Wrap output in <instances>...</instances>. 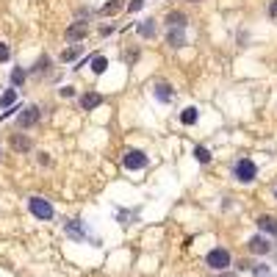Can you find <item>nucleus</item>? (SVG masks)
Wrapping results in <instances>:
<instances>
[{
	"instance_id": "32",
	"label": "nucleus",
	"mask_w": 277,
	"mask_h": 277,
	"mask_svg": "<svg viewBox=\"0 0 277 277\" xmlns=\"http://www.w3.org/2000/svg\"><path fill=\"white\" fill-rule=\"evenodd\" d=\"M227 277H230V275H227Z\"/></svg>"
},
{
	"instance_id": "20",
	"label": "nucleus",
	"mask_w": 277,
	"mask_h": 277,
	"mask_svg": "<svg viewBox=\"0 0 277 277\" xmlns=\"http://www.w3.org/2000/svg\"><path fill=\"white\" fill-rule=\"evenodd\" d=\"M125 9V3L122 0H108L103 9H100V14H117V11H122Z\"/></svg>"
},
{
	"instance_id": "1",
	"label": "nucleus",
	"mask_w": 277,
	"mask_h": 277,
	"mask_svg": "<svg viewBox=\"0 0 277 277\" xmlns=\"http://www.w3.org/2000/svg\"><path fill=\"white\" fill-rule=\"evenodd\" d=\"M205 263L214 272H225L227 266H230V252L225 250V247H214V250L205 255Z\"/></svg>"
},
{
	"instance_id": "4",
	"label": "nucleus",
	"mask_w": 277,
	"mask_h": 277,
	"mask_svg": "<svg viewBox=\"0 0 277 277\" xmlns=\"http://www.w3.org/2000/svg\"><path fill=\"white\" fill-rule=\"evenodd\" d=\"M150 158L141 153V150H130V153H125V158H122V164H125V169H144L147 166Z\"/></svg>"
},
{
	"instance_id": "7",
	"label": "nucleus",
	"mask_w": 277,
	"mask_h": 277,
	"mask_svg": "<svg viewBox=\"0 0 277 277\" xmlns=\"http://www.w3.org/2000/svg\"><path fill=\"white\" fill-rule=\"evenodd\" d=\"M247 247H250V252H255V255H266V252H272V244H269L263 236H252L250 241H247Z\"/></svg>"
},
{
	"instance_id": "25",
	"label": "nucleus",
	"mask_w": 277,
	"mask_h": 277,
	"mask_svg": "<svg viewBox=\"0 0 277 277\" xmlns=\"http://www.w3.org/2000/svg\"><path fill=\"white\" fill-rule=\"evenodd\" d=\"M59 95H61V97H75V89H72V86H61Z\"/></svg>"
},
{
	"instance_id": "22",
	"label": "nucleus",
	"mask_w": 277,
	"mask_h": 277,
	"mask_svg": "<svg viewBox=\"0 0 277 277\" xmlns=\"http://www.w3.org/2000/svg\"><path fill=\"white\" fill-rule=\"evenodd\" d=\"M47 64H50V59H47V56H42V59L34 64V69H31V72H34V75H42L44 69H47Z\"/></svg>"
},
{
	"instance_id": "14",
	"label": "nucleus",
	"mask_w": 277,
	"mask_h": 277,
	"mask_svg": "<svg viewBox=\"0 0 277 277\" xmlns=\"http://www.w3.org/2000/svg\"><path fill=\"white\" fill-rule=\"evenodd\" d=\"M186 14H180V11H172V14H166V25L169 28H186Z\"/></svg>"
},
{
	"instance_id": "11",
	"label": "nucleus",
	"mask_w": 277,
	"mask_h": 277,
	"mask_svg": "<svg viewBox=\"0 0 277 277\" xmlns=\"http://www.w3.org/2000/svg\"><path fill=\"white\" fill-rule=\"evenodd\" d=\"M11 147L17 150V153H28V150H31V138L14 133V136H11Z\"/></svg>"
},
{
	"instance_id": "5",
	"label": "nucleus",
	"mask_w": 277,
	"mask_h": 277,
	"mask_svg": "<svg viewBox=\"0 0 277 277\" xmlns=\"http://www.w3.org/2000/svg\"><path fill=\"white\" fill-rule=\"evenodd\" d=\"M39 117H42V111H39L36 105H28V108H22V114L17 117V125L20 128H34L36 122H39Z\"/></svg>"
},
{
	"instance_id": "31",
	"label": "nucleus",
	"mask_w": 277,
	"mask_h": 277,
	"mask_svg": "<svg viewBox=\"0 0 277 277\" xmlns=\"http://www.w3.org/2000/svg\"><path fill=\"white\" fill-rule=\"evenodd\" d=\"M275 197H277V191H275Z\"/></svg>"
},
{
	"instance_id": "19",
	"label": "nucleus",
	"mask_w": 277,
	"mask_h": 277,
	"mask_svg": "<svg viewBox=\"0 0 277 277\" xmlns=\"http://www.w3.org/2000/svg\"><path fill=\"white\" fill-rule=\"evenodd\" d=\"M197 119H199L197 108H183V111H180V122H183V125H194Z\"/></svg>"
},
{
	"instance_id": "27",
	"label": "nucleus",
	"mask_w": 277,
	"mask_h": 277,
	"mask_svg": "<svg viewBox=\"0 0 277 277\" xmlns=\"http://www.w3.org/2000/svg\"><path fill=\"white\" fill-rule=\"evenodd\" d=\"M39 164L47 166V164H50V156H47V153H39Z\"/></svg>"
},
{
	"instance_id": "16",
	"label": "nucleus",
	"mask_w": 277,
	"mask_h": 277,
	"mask_svg": "<svg viewBox=\"0 0 277 277\" xmlns=\"http://www.w3.org/2000/svg\"><path fill=\"white\" fill-rule=\"evenodd\" d=\"M138 36H144V39H150V36H156V20H144L141 25L136 28Z\"/></svg>"
},
{
	"instance_id": "9",
	"label": "nucleus",
	"mask_w": 277,
	"mask_h": 277,
	"mask_svg": "<svg viewBox=\"0 0 277 277\" xmlns=\"http://www.w3.org/2000/svg\"><path fill=\"white\" fill-rule=\"evenodd\" d=\"M166 42H169V47H183V44H186L183 28H169V31H166Z\"/></svg>"
},
{
	"instance_id": "24",
	"label": "nucleus",
	"mask_w": 277,
	"mask_h": 277,
	"mask_svg": "<svg viewBox=\"0 0 277 277\" xmlns=\"http://www.w3.org/2000/svg\"><path fill=\"white\" fill-rule=\"evenodd\" d=\"M11 59V47L6 42H0V61H9Z\"/></svg>"
},
{
	"instance_id": "30",
	"label": "nucleus",
	"mask_w": 277,
	"mask_h": 277,
	"mask_svg": "<svg viewBox=\"0 0 277 277\" xmlns=\"http://www.w3.org/2000/svg\"><path fill=\"white\" fill-rule=\"evenodd\" d=\"M0 156H3V150H0Z\"/></svg>"
},
{
	"instance_id": "21",
	"label": "nucleus",
	"mask_w": 277,
	"mask_h": 277,
	"mask_svg": "<svg viewBox=\"0 0 277 277\" xmlns=\"http://www.w3.org/2000/svg\"><path fill=\"white\" fill-rule=\"evenodd\" d=\"M80 53H83V47H80V44H72V47H67V50L61 53V61H75Z\"/></svg>"
},
{
	"instance_id": "23",
	"label": "nucleus",
	"mask_w": 277,
	"mask_h": 277,
	"mask_svg": "<svg viewBox=\"0 0 277 277\" xmlns=\"http://www.w3.org/2000/svg\"><path fill=\"white\" fill-rule=\"evenodd\" d=\"M194 158H197L199 164H208V161H211V150H205V147H197V150H194Z\"/></svg>"
},
{
	"instance_id": "12",
	"label": "nucleus",
	"mask_w": 277,
	"mask_h": 277,
	"mask_svg": "<svg viewBox=\"0 0 277 277\" xmlns=\"http://www.w3.org/2000/svg\"><path fill=\"white\" fill-rule=\"evenodd\" d=\"M64 230H67V236H72V238H86V230H83V225H80V222H67V225H64Z\"/></svg>"
},
{
	"instance_id": "6",
	"label": "nucleus",
	"mask_w": 277,
	"mask_h": 277,
	"mask_svg": "<svg viewBox=\"0 0 277 277\" xmlns=\"http://www.w3.org/2000/svg\"><path fill=\"white\" fill-rule=\"evenodd\" d=\"M89 34V25L86 22H72V25L67 28V42H80V39H83V36Z\"/></svg>"
},
{
	"instance_id": "26",
	"label": "nucleus",
	"mask_w": 277,
	"mask_h": 277,
	"mask_svg": "<svg viewBox=\"0 0 277 277\" xmlns=\"http://www.w3.org/2000/svg\"><path fill=\"white\" fill-rule=\"evenodd\" d=\"M141 6H144V0H133V3H130L128 9H130V11H138V9H141Z\"/></svg>"
},
{
	"instance_id": "3",
	"label": "nucleus",
	"mask_w": 277,
	"mask_h": 277,
	"mask_svg": "<svg viewBox=\"0 0 277 277\" xmlns=\"http://www.w3.org/2000/svg\"><path fill=\"white\" fill-rule=\"evenodd\" d=\"M255 175H258V166L252 164L250 158H241V161L236 164V178H238L241 183H252Z\"/></svg>"
},
{
	"instance_id": "28",
	"label": "nucleus",
	"mask_w": 277,
	"mask_h": 277,
	"mask_svg": "<svg viewBox=\"0 0 277 277\" xmlns=\"http://www.w3.org/2000/svg\"><path fill=\"white\" fill-rule=\"evenodd\" d=\"M269 17L277 20V0H272V6H269Z\"/></svg>"
},
{
	"instance_id": "10",
	"label": "nucleus",
	"mask_w": 277,
	"mask_h": 277,
	"mask_svg": "<svg viewBox=\"0 0 277 277\" xmlns=\"http://www.w3.org/2000/svg\"><path fill=\"white\" fill-rule=\"evenodd\" d=\"M156 97L161 100V103H172L175 92H172V86H169L166 80H161V83H156Z\"/></svg>"
},
{
	"instance_id": "8",
	"label": "nucleus",
	"mask_w": 277,
	"mask_h": 277,
	"mask_svg": "<svg viewBox=\"0 0 277 277\" xmlns=\"http://www.w3.org/2000/svg\"><path fill=\"white\" fill-rule=\"evenodd\" d=\"M100 103H103V95H100V92H86V95L80 97V108H83V111H95Z\"/></svg>"
},
{
	"instance_id": "15",
	"label": "nucleus",
	"mask_w": 277,
	"mask_h": 277,
	"mask_svg": "<svg viewBox=\"0 0 277 277\" xmlns=\"http://www.w3.org/2000/svg\"><path fill=\"white\" fill-rule=\"evenodd\" d=\"M14 103H17V89H6L0 95V108H11Z\"/></svg>"
},
{
	"instance_id": "17",
	"label": "nucleus",
	"mask_w": 277,
	"mask_h": 277,
	"mask_svg": "<svg viewBox=\"0 0 277 277\" xmlns=\"http://www.w3.org/2000/svg\"><path fill=\"white\" fill-rule=\"evenodd\" d=\"M105 69H108V59H105V56H95V59H92V72H95V75H103Z\"/></svg>"
},
{
	"instance_id": "18",
	"label": "nucleus",
	"mask_w": 277,
	"mask_h": 277,
	"mask_svg": "<svg viewBox=\"0 0 277 277\" xmlns=\"http://www.w3.org/2000/svg\"><path fill=\"white\" fill-rule=\"evenodd\" d=\"M25 78H28V72L22 67H14V69H11V86H22V83H25Z\"/></svg>"
},
{
	"instance_id": "29",
	"label": "nucleus",
	"mask_w": 277,
	"mask_h": 277,
	"mask_svg": "<svg viewBox=\"0 0 277 277\" xmlns=\"http://www.w3.org/2000/svg\"><path fill=\"white\" fill-rule=\"evenodd\" d=\"M191 3H199V0H191Z\"/></svg>"
},
{
	"instance_id": "13",
	"label": "nucleus",
	"mask_w": 277,
	"mask_h": 277,
	"mask_svg": "<svg viewBox=\"0 0 277 277\" xmlns=\"http://www.w3.org/2000/svg\"><path fill=\"white\" fill-rule=\"evenodd\" d=\"M258 227L263 230V233L277 236V219H275V217H260V219H258Z\"/></svg>"
},
{
	"instance_id": "2",
	"label": "nucleus",
	"mask_w": 277,
	"mask_h": 277,
	"mask_svg": "<svg viewBox=\"0 0 277 277\" xmlns=\"http://www.w3.org/2000/svg\"><path fill=\"white\" fill-rule=\"evenodd\" d=\"M28 211H31L36 219H42V222H50L53 219V205L44 197H31L28 199Z\"/></svg>"
}]
</instances>
